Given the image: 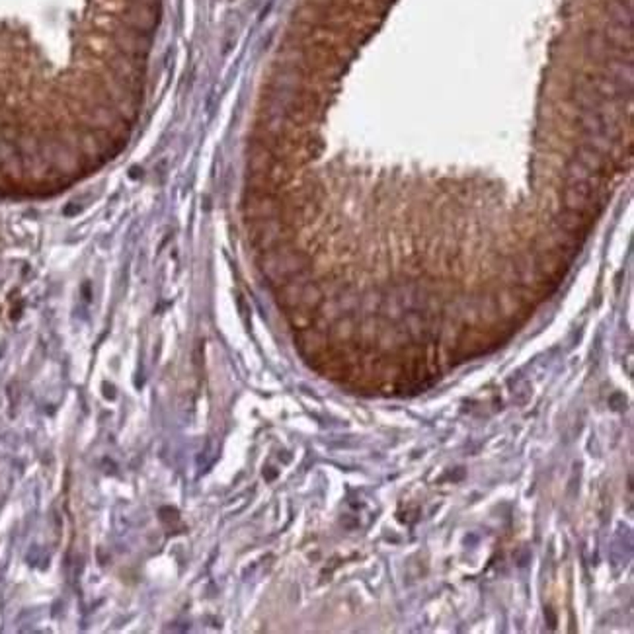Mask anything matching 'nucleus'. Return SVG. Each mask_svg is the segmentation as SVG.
Instances as JSON below:
<instances>
[{
  "mask_svg": "<svg viewBox=\"0 0 634 634\" xmlns=\"http://www.w3.org/2000/svg\"><path fill=\"white\" fill-rule=\"evenodd\" d=\"M492 342V338L488 336V334H482V332H477V330H469L462 334V338H460V351L465 354V356H480V354H484L488 351V344Z\"/></svg>",
  "mask_w": 634,
  "mask_h": 634,
  "instance_id": "nucleus-1",
  "label": "nucleus"
},
{
  "mask_svg": "<svg viewBox=\"0 0 634 634\" xmlns=\"http://www.w3.org/2000/svg\"><path fill=\"white\" fill-rule=\"evenodd\" d=\"M541 268L550 273V276H562L564 273V261L560 256H556V254H545L543 258H541Z\"/></svg>",
  "mask_w": 634,
  "mask_h": 634,
  "instance_id": "nucleus-2",
  "label": "nucleus"
}]
</instances>
